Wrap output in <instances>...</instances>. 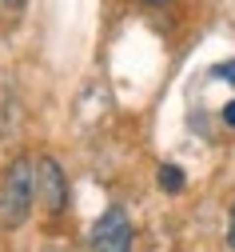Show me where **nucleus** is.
<instances>
[{
	"label": "nucleus",
	"instance_id": "obj_7",
	"mask_svg": "<svg viewBox=\"0 0 235 252\" xmlns=\"http://www.w3.org/2000/svg\"><path fill=\"white\" fill-rule=\"evenodd\" d=\"M223 120H227V124H231V128H235V100H231V104L223 108Z\"/></svg>",
	"mask_w": 235,
	"mask_h": 252
},
{
	"label": "nucleus",
	"instance_id": "obj_6",
	"mask_svg": "<svg viewBox=\"0 0 235 252\" xmlns=\"http://www.w3.org/2000/svg\"><path fill=\"white\" fill-rule=\"evenodd\" d=\"M227 244H231V252H235V208H231V220H227Z\"/></svg>",
	"mask_w": 235,
	"mask_h": 252
},
{
	"label": "nucleus",
	"instance_id": "obj_3",
	"mask_svg": "<svg viewBox=\"0 0 235 252\" xmlns=\"http://www.w3.org/2000/svg\"><path fill=\"white\" fill-rule=\"evenodd\" d=\"M36 196L44 204V212L60 216L64 208H68V180H64V168L52 160V156H44V160L36 164Z\"/></svg>",
	"mask_w": 235,
	"mask_h": 252
},
{
	"label": "nucleus",
	"instance_id": "obj_4",
	"mask_svg": "<svg viewBox=\"0 0 235 252\" xmlns=\"http://www.w3.org/2000/svg\"><path fill=\"white\" fill-rule=\"evenodd\" d=\"M159 188H163V192H180V188H183V168L159 164Z\"/></svg>",
	"mask_w": 235,
	"mask_h": 252
},
{
	"label": "nucleus",
	"instance_id": "obj_5",
	"mask_svg": "<svg viewBox=\"0 0 235 252\" xmlns=\"http://www.w3.org/2000/svg\"><path fill=\"white\" fill-rule=\"evenodd\" d=\"M215 76H219V80H235V60H227V64H219V68H215Z\"/></svg>",
	"mask_w": 235,
	"mask_h": 252
},
{
	"label": "nucleus",
	"instance_id": "obj_9",
	"mask_svg": "<svg viewBox=\"0 0 235 252\" xmlns=\"http://www.w3.org/2000/svg\"><path fill=\"white\" fill-rule=\"evenodd\" d=\"M144 4H167V0H144Z\"/></svg>",
	"mask_w": 235,
	"mask_h": 252
},
{
	"label": "nucleus",
	"instance_id": "obj_1",
	"mask_svg": "<svg viewBox=\"0 0 235 252\" xmlns=\"http://www.w3.org/2000/svg\"><path fill=\"white\" fill-rule=\"evenodd\" d=\"M32 200H36V164L28 156H16L0 176V224L4 228L24 224L32 212Z\"/></svg>",
	"mask_w": 235,
	"mask_h": 252
},
{
	"label": "nucleus",
	"instance_id": "obj_2",
	"mask_svg": "<svg viewBox=\"0 0 235 252\" xmlns=\"http://www.w3.org/2000/svg\"><path fill=\"white\" fill-rule=\"evenodd\" d=\"M131 236H136V232H131L128 212L124 208H108L92 224L88 244H92V252H131Z\"/></svg>",
	"mask_w": 235,
	"mask_h": 252
},
{
	"label": "nucleus",
	"instance_id": "obj_8",
	"mask_svg": "<svg viewBox=\"0 0 235 252\" xmlns=\"http://www.w3.org/2000/svg\"><path fill=\"white\" fill-rule=\"evenodd\" d=\"M0 4H4V8H20V4H24V0H0Z\"/></svg>",
	"mask_w": 235,
	"mask_h": 252
}]
</instances>
